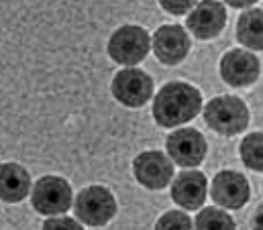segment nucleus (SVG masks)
I'll return each mask as SVG.
<instances>
[{"mask_svg":"<svg viewBox=\"0 0 263 230\" xmlns=\"http://www.w3.org/2000/svg\"><path fill=\"white\" fill-rule=\"evenodd\" d=\"M190 37L180 25H163L153 33V53L165 65H178L190 53Z\"/></svg>","mask_w":263,"mask_h":230,"instance_id":"9b49d317","label":"nucleus"},{"mask_svg":"<svg viewBox=\"0 0 263 230\" xmlns=\"http://www.w3.org/2000/svg\"><path fill=\"white\" fill-rule=\"evenodd\" d=\"M112 94L123 106L141 108L153 96V80L143 69L125 67L112 80Z\"/></svg>","mask_w":263,"mask_h":230,"instance_id":"423d86ee","label":"nucleus"},{"mask_svg":"<svg viewBox=\"0 0 263 230\" xmlns=\"http://www.w3.org/2000/svg\"><path fill=\"white\" fill-rule=\"evenodd\" d=\"M174 159L161 151H145L135 157V179L147 189H163L174 177Z\"/></svg>","mask_w":263,"mask_h":230,"instance_id":"0eeeda50","label":"nucleus"},{"mask_svg":"<svg viewBox=\"0 0 263 230\" xmlns=\"http://www.w3.org/2000/svg\"><path fill=\"white\" fill-rule=\"evenodd\" d=\"M243 163L253 169V171H263V132H251L241 141L239 147Z\"/></svg>","mask_w":263,"mask_h":230,"instance_id":"dca6fc26","label":"nucleus"},{"mask_svg":"<svg viewBox=\"0 0 263 230\" xmlns=\"http://www.w3.org/2000/svg\"><path fill=\"white\" fill-rule=\"evenodd\" d=\"M259 71V59L247 49H231L220 59V78L233 88L251 86L257 82Z\"/></svg>","mask_w":263,"mask_h":230,"instance_id":"9d476101","label":"nucleus"},{"mask_svg":"<svg viewBox=\"0 0 263 230\" xmlns=\"http://www.w3.org/2000/svg\"><path fill=\"white\" fill-rule=\"evenodd\" d=\"M251 224H253L255 228H263V204L255 210V214H253V218H251Z\"/></svg>","mask_w":263,"mask_h":230,"instance_id":"412c9836","label":"nucleus"},{"mask_svg":"<svg viewBox=\"0 0 263 230\" xmlns=\"http://www.w3.org/2000/svg\"><path fill=\"white\" fill-rule=\"evenodd\" d=\"M167 155L174 159L176 165L182 167H196L204 161L208 145L206 139L200 135L196 128H182V130H174L167 137Z\"/></svg>","mask_w":263,"mask_h":230,"instance_id":"1a4fd4ad","label":"nucleus"},{"mask_svg":"<svg viewBox=\"0 0 263 230\" xmlns=\"http://www.w3.org/2000/svg\"><path fill=\"white\" fill-rule=\"evenodd\" d=\"M196 2L198 0H159L161 8L165 12H170V14H184L190 8H194Z\"/></svg>","mask_w":263,"mask_h":230,"instance_id":"6ab92c4d","label":"nucleus"},{"mask_svg":"<svg viewBox=\"0 0 263 230\" xmlns=\"http://www.w3.org/2000/svg\"><path fill=\"white\" fill-rule=\"evenodd\" d=\"M33 208L43 216H60L69 210L71 204V187L64 177L43 175L37 179L31 194Z\"/></svg>","mask_w":263,"mask_h":230,"instance_id":"39448f33","label":"nucleus"},{"mask_svg":"<svg viewBox=\"0 0 263 230\" xmlns=\"http://www.w3.org/2000/svg\"><path fill=\"white\" fill-rule=\"evenodd\" d=\"M227 4H231L233 8H249L251 4H255L257 0H224Z\"/></svg>","mask_w":263,"mask_h":230,"instance_id":"4be33fe9","label":"nucleus"},{"mask_svg":"<svg viewBox=\"0 0 263 230\" xmlns=\"http://www.w3.org/2000/svg\"><path fill=\"white\" fill-rule=\"evenodd\" d=\"M249 108L237 96H218L212 98L204 108L206 124L224 137H235L243 132L249 124Z\"/></svg>","mask_w":263,"mask_h":230,"instance_id":"f03ea898","label":"nucleus"},{"mask_svg":"<svg viewBox=\"0 0 263 230\" xmlns=\"http://www.w3.org/2000/svg\"><path fill=\"white\" fill-rule=\"evenodd\" d=\"M151 37L143 27L125 25L119 27L108 39V55L121 65H137L147 57Z\"/></svg>","mask_w":263,"mask_h":230,"instance_id":"20e7f679","label":"nucleus"},{"mask_svg":"<svg viewBox=\"0 0 263 230\" xmlns=\"http://www.w3.org/2000/svg\"><path fill=\"white\" fill-rule=\"evenodd\" d=\"M43 228H80V220H73V218H67V216H53L49 220H45Z\"/></svg>","mask_w":263,"mask_h":230,"instance_id":"aec40b11","label":"nucleus"},{"mask_svg":"<svg viewBox=\"0 0 263 230\" xmlns=\"http://www.w3.org/2000/svg\"><path fill=\"white\" fill-rule=\"evenodd\" d=\"M208 183L200 171H182L172 181V200L184 210H200L206 200Z\"/></svg>","mask_w":263,"mask_h":230,"instance_id":"ddd939ff","label":"nucleus"},{"mask_svg":"<svg viewBox=\"0 0 263 230\" xmlns=\"http://www.w3.org/2000/svg\"><path fill=\"white\" fill-rule=\"evenodd\" d=\"M0 177H2L0 196H2L4 202L16 204V202H23L29 196L31 177H29L27 169L21 167L18 163H2Z\"/></svg>","mask_w":263,"mask_h":230,"instance_id":"4468645a","label":"nucleus"},{"mask_svg":"<svg viewBox=\"0 0 263 230\" xmlns=\"http://www.w3.org/2000/svg\"><path fill=\"white\" fill-rule=\"evenodd\" d=\"M186 25L198 39H214L227 25V10L218 0H202L190 12Z\"/></svg>","mask_w":263,"mask_h":230,"instance_id":"f8f14e48","label":"nucleus"},{"mask_svg":"<svg viewBox=\"0 0 263 230\" xmlns=\"http://www.w3.org/2000/svg\"><path fill=\"white\" fill-rule=\"evenodd\" d=\"M202 108L200 90L186 82H167L153 100V118L163 128L190 122Z\"/></svg>","mask_w":263,"mask_h":230,"instance_id":"f257e3e1","label":"nucleus"},{"mask_svg":"<svg viewBox=\"0 0 263 230\" xmlns=\"http://www.w3.org/2000/svg\"><path fill=\"white\" fill-rule=\"evenodd\" d=\"M194 224H196L198 228H235L233 216H229L227 212H222L218 208H204V210H200Z\"/></svg>","mask_w":263,"mask_h":230,"instance_id":"f3484780","label":"nucleus"},{"mask_svg":"<svg viewBox=\"0 0 263 230\" xmlns=\"http://www.w3.org/2000/svg\"><path fill=\"white\" fill-rule=\"evenodd\" d=\"M210 198L214 200V204H218L227 210H239L249 202L251 187L243 173L224 169V171H218L214 175L212 187H210Z\"/></svg>","mask_w":263,"mask_h":230,"instance_id":"6e6552de","label":"nucleus"},{"mask_svg":"<svg viewBox=\"0 0 263 230\" xmlns=\"http://www.w3.org/2000/svg\"><path fill=\"white\" fill-rule=\"evenodd\" d=\"M237 39L247 49L263 51V10L249 8L239 16L237 23Z\"/></svg>","mask_w":263,"mask_h":230,"instance_id":"2eb2a0df","label":"nucleus"},{"mask_svg":"<svg viewBox=\"0 0 263 230\" xmlns=\"http://www.w3.org/2000/svg\"><path fill=\"white\" fill-rule=\"evenodd\" d=\"M192 218L186 214V212H180V210H170L167 214H163L159 220H157V228H192Z\"/></svg>","mask_w":263,"mask_h":230,"instance_id":"a211bd4d","label":"nucleus"},{"mask_svg":"<svg viewBox=\"0 0 263 230\" xmlns=\"http://www.w3.org/2000/svg\"><path fill=\"white\" fill-rule=\"evenodd\" d=\"M76 218L86 226H104L117 214V200L104 185L84 187L73 202Z\"/></svg>","mask_w":263,"mask_h":230,"instance_id":"7ed1b4c3","label":"nucleus"}]
</instances>
